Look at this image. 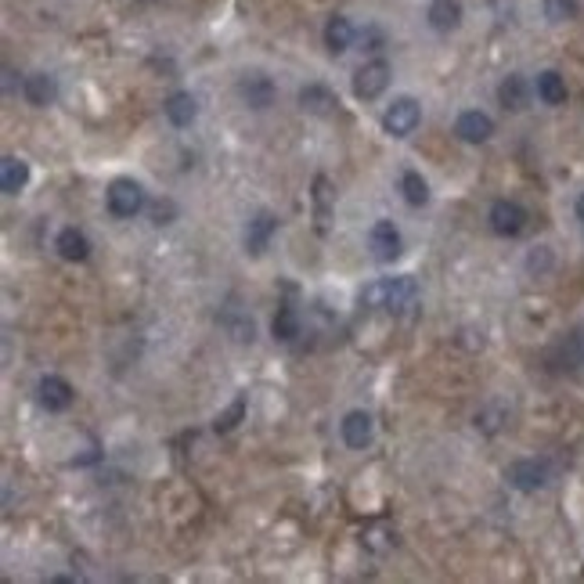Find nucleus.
Masks as SVG:
<instances>
[{
    "label": "nucleus",
    "mask_w": 584,
    "mask_h": 584,
    "mask_svg": "<svg viewBox=\"0 0 584 584\" xmlns=\"http://www.w3.org/2000/svg\"><path fill=\"white\" fill-rule=\"evenodd\" d=\"M415 299H419V286L408 275L404 278H379V282L361 289V303L368 310H393V314H400V310L415 306Z\"/></svg>",
    "instance_id": "1"
},
{
    "label": "nucleus",
    "mask_w": 584,
    "mask_h": 584,
    "mask_svg": "<svg viewBox=\"0 0 584 584\" xmlns=\"http://www.w3.org/2000/svg\"><path fill=\"white\" fill-rule=\"evenodd\" d=\"M105 203H108V213H112V217L130 221V217L141 213L145 192H141V184H137L134 177H116V181L108 184V192H105Z\"/></svg>",
    "instance_id": "2"
},
{
    "label": "nucleus",
    "mask_w": 584,
    "mask_h": 584,
    "mask_svg": "<svg viewBox=\"0 0 584 584\" xmlns=\"http://www.w3.org/2000/svg\"><path fill=\"white\" fill-rule=\"evenodd\" d=\"M422 123V108L415 98H393V105L382 112V130L390 137H411Z\"/></svg>",
    "instance_id": "3"
},
{
    "label": "nucleus",
    "mask_w": 584,
    "mask_h": 584,
    "mask_svg": "<svg viewBox=\"0 0 584 584\" xmlns=\"http://www.w3.org/2000/svg\"><path fill=\"white\" fill-rule=\"evenodd\" d=\"M509 484L516 487V491H523V495H534V491H542L545 484H549V476H552V466L545 462V458H516L513 466H509Z\"/></svg>",
    "instance_id": "4"
},
{
    "label": "nucleus",
    "mask_w": 584,
    "mask_h": 584,
    "mask_svg": "<svg viewBox=\"0 0 584 584\" xmlns=\"http://www.w3.org/2000/svg\"><path fill=\"white\" fill-rule=\"evenodd\" d=\"M386 87H390V61H382V58H372L353 72V94L361 101H375Z\"/></svg>",
    "instance_id": "5"
},
{
    "label": "nucleus",
    "mask_w": 584,
    "mask_h": 584,
    "mask_svg": "<svg viewBox=\"0 0 584 584\" xmlns=\"http://www.w3.org/2000/svg\"><path fill=\"white\" fill-rule=\"evenodd\" d=\"M487 221H491V231H495V235L516 239V235H523V228H527V210H523L520 203H513V199H498V203L487 210Z\"/></svg>",
    "instance_id": "6"
},
{
    "label": "nucleus",
    "mask_w": 584,
    "mask_h": 584,
    "mask_svg": "<svg viewBox=\"0 0 584 584\" xmlns=\"http://www.w3.org/2000/svg\"><path fill=\"white\" fill-rule=\"evenodd\" d=\"M239 98H242L250 108L264 112V108H271V105H275L278 87H275V80H271L268 72H246V76L239 80Z\"/></svg>",
    "instance_id": "7"
},
{
    "label": "nucleus",
    "mask_w": 584,
    "mask_h": 584,
    "mask_svg": "<svg viewBox=\"0 0 584 584\" xmlns=\"http://www.w3.org/2000/svg\"><path fill=\"white\" fill-rule=\"evenodd\" d=\"M400 231H397V224L393 221H375L372 224V231H368V250H372V257L379 260V264H393L397 257H400Z\"/></svg>",
    "instance_id": "8"
},
{
    "label": "nucleus",
    "mask_w": 584,
    "mask_h": 584,
    "mask_svg": "<svg viewBox=\"0 0 584 584\" xmlns=\"http://www.w3.org/2000/svg\"><path fill=\"white\" fill-rule=\"evenodd\" d=\"M275 231H278V217L268 213V210H260V213L246 224V235H242L246 253H250V257H264L268 246H271V239H275Z\"/></svg>",
    "instance_id": "9"
},
{
    "label": "nucleus",
    "mask_w": 584,
    "mask_h": 584,
    "mask_svg": "<svg viewBox=\"0 0 584 584\" xmlns=\"http://www.w3.org/2000/svg\"><path fill=\"white\" fill-rule=\"evenodd\" d=\"M36 397H40V404H43L47 411H65V408H72L76 390H72L61 375H43V379L36 382Z\"/></svg>",
    "instance_id": "10"
},
{
    "label": "nucleus",
    "mask_w": 584,
    "mask_h": 584,
    "mask_svg": "<svg viewBox=\"0 0 584 584\" xmlns=\"http://www.w3.org/2000/svg\"><path fill=\"white\" fill-rule=\"evenodd\" d=\"M549 364L556 372H578L584 368V328H574L552 353H549Z\"/></svg>",
    "instance_id": "11"
},
{
    "label": "nucleus",
    "mask_w": 584,
    "mask_h": 584,
    "mask_svg": "<svg viewBox=\"0 0 584 584\" xmlns=\"http://www.w3.org/2000/svg\"><path fill=\"white\" fill-rule=\"evenodd\" d=\"M455 134H458L466 145H484V141L495 134V119H491L487 112H480V108H469V112H462V116L455 119Z\"/></svg>",
    "instance_id": "12"
},
{
    "label": "nucleus",
    "mask_w": 584,
    "mask_h": 584,
    "mask_svg": "<svg viewBox=\"0 0 584 584\" xmlns=\"http://www.w3.org/2000/svg\"><path fill=\"white\" fill-rule=\"evenodd\" d=\"M343 444L346 447H353V451H364L368 444H372V415L368 411H350L346 419H343Z\"/></svg>",
    "instance_id": "13"
},
{
    "label": "nucleus",
    "mask_w": 584,
    "mask_h": 584,
    "mask_svg": "<svg viewBox=\"0 0 584 584\" xmlns=\"http://www.w3.org/2000/svg\"><path fill=\"white\" fill-rule=\"evenodd\" d=\"M163 112H166V119L174 123V127H192L195 123V116H199V101H195V94H188V90H177V94H170L166 98V105H163Z\"/></svg>",
    "instance_id": "14"
},
{
    "label": "nucleus",
    "mask_w": 584,
    "mask_h": 584,
    "mask_svg": "<svg viewBox=\"0 0 584 584\" xmlns=\"http://www.w3.org/2000/svg\"><path fill=\"white\" fill-rule=\"evenodd\" d=\"M54 250H58L61 260H69V264H83V260L90 257V242H87V235H83L80 228H61L58 239H54Z\"/></svg>",
    "instance_id": "15"
},
{
    "label": "nucleus",
    "mask_w": 584,
    "mask_h": 584,
    "mask_svg": "<svg viewBox=\"0 0 584 584\" xmlns=\"http://www.w3.org/2000/svg\"><path fill=\"white\" fill-rule=\"evenodd\" d=\"M353 40H357V29L350 25V18H343V14H332V18L325 22V47H328L332 54H343V51H350V47H353Z\"/></svg>",
    "instance_id": "16"
},
{
    "label": "nucleus",
    "mask_w": 584,
    "mask_h": 584,
    "mask_svg": "<svg viewBox=\"0 0 584 584\" xmlns=\"http://www.w3.org/2000/svg\"><path fill=\"white\" fill-rule=\"evenodd\" d=\"M299 105H303V112L332 116V112H335V105H339V98H335L325 83H306V87L299 90Z\"/></svg>",
    "instance_id": "17"
},
{
    "label": "nucleus",
    "mask_w": 584,
    "mask_h": 584,
    "mask_svg": "<svg viewBox=\"0 0 584 584\" xmlns=\"http://www.w3.org/2000/svg\"><path fill=\"white\" fill-rule=\"evenodd\" d=\"M498 101H502L509 112H523V108H527V101H531V83H527L520 72L505 76V80H502V87H498Z\"/></svg>",
    "instance_id": "18"
},
{
    "label": "nucleus",
    "mask_w": 584,
    "mask_h": 584,
    "mask_svg": "<svg viewBox=\"0 0 584 584\" xmlns=\"http://www.w3.org/2000/svg\"><path fill=\"white\" fill-rule=\"evenodd\" d=\"M426 18H429V25L437 33H451V29L462 25V4L458 0H433L429 11H426Z\"/></svg>",
    "instance_id": "19"
},
{
    "label": "nucleus",
    "mask_w": 584,
    "mask_h": 584,
    "mask_svg": "<svg viewBox=\"0 0 584 584\" xmlns=\"http://www.w3.org/2000/svg\"><path fill=\"white\" fill-rule=\"evenodd\" d=\"M22 94H25V101H29V105H36V108L51 105V101H54V94H58L54 76H47V72H33V76H25Z\"/></svg>",
    "instance_id": "20"
},
{
    "label": "nucleus",
    "mask_w": 584,
    "mask_h": 584,
    "mask_svg": "<svg viewBox=\"0 0 584 584\" xmlns=\"http://www.w3.org/2000/svg\"><path fill=\"white\" fill-rule=\"evenodd\" d=\"M25 184H29V163L18 159V155H7L0 163V188H4V195H18Z\"/></svg>",
    "instance_id": "21"
},
{
    "label": "nucleus",
    "mask_w": 584,
    "mask_h": 584,
    "mask_svg": "<svg viewBox=\"0 0 584 584\" xmlns=\"http://www.w3.org/2000/svg\"><path fill=\"white\" fill-rule=\"evenodd\" d=\"M538 98H542L545 105H563V101H567V80H563L556 69L538 72Z\"/></svg>",
    "instance_id": "22"
},
{
    "label": "nucleus",
    "mask_w": 584,
    "mask_h": 584,
    "mask_svg": "<svg viewBox=\"0 0 584 584\" xmlns=\"http://www.w3.org/2000/svg\"><path fill=\"white\" fill-rule=\"evenodd\" d=\"M400 192H404V199H408L411 206H426V203H429V184H426V177H422L419 170H404Z\"/></svg>",
    "instance_id": "23"
},
{
    "label": "nucleus",
    "mask_w": 584,
    "mask_h": 584,
    "mask_svg": "<svg viewBox=\"0 0 584 584\" xmlns=\"http://www.w3.org/2000/svg\"><path fill=\"white\" fill-rule=\"evenodd\" d=\"M271 332H275L278 343H292L299 335V314H296V306H278V314L271 321Z\"/></svg>",
    "instance_id": "24"
},
{
    "label": "nucleus",
    "mask_w": 584,
    "mask_h": 584,
    "mask_svg": "<svg viewBox=\"0 0 584 584\" xmlns=\"http://www.w3.org/2000/svg\"><path fill=\"white\" fill-rule=\"evenodd\" d=\"M242 415H246V393H239V397L231 400V408H228L224 415H217V433H231V429L242 422Z\"/></svg>",
    "instance_id": "25"
},
{
    "label": "nucleus",
    "mask_w": 584,
    "mask_h": 584,
    "mask_svg": "<svg viewBox=\"0 0 584 584\" xmlns=\"http://www.w3.org/2000/svg\"><path fill=\"white\" fill-rule=\"evenodd\" d=\"M578 14V0H545V18L549 22H570Z\"/></svg>",
    "instance_id": "26"
},
{
    "label": "nucleus",
    "mask_w": 584,
    "mask_h": 584,
    "mask_svg": "<svg viewBox=\"0 0 584 584\" xmlns=\"http://www.w3.org/2000/svg\"><path fill=\"white\" fill-rule=\"evenodd\" d=\"M527 268H531V271H538V268H545V271H549V268H552V253H549L545 246H538V250L531 253V260H527Z\"/></svg>",
    "instance_id": "27"
},
{
    "label": "nucleus",
    "mask_w": 584,
    "mask_h": 584,
    "mask_svg": "<svg viewBox=\"0 0 584 584\" xmlns=\"http://www.w3.org/2000/svg\"><path fill=\"white\" fill-rule=\"evenodd\" d=\"M361 43H364V51H379V47H382V29L368 25V29L361 33Z\"/></svg>",
    "instance_id": "28"
},
{
    "label": "nucleus",
    "mask_w": 584,
    "mask_h": 584,
    "mask_svg": "<svg viewBox=\"0 0 584 584\" xmlns=\"http://www.w3.org/2000/svg\"><path fill=\"white\" fill-rule=\"evenodd\" d=\"M574 213H578V221L584 224V192L578 195V206H574Z\"/></svg>",
    "instance_id": "29"
}]
</instances>
